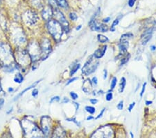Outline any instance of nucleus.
<instances>
[{
    "label": "nucleus",
    "mask_w": 156,
    "mask_h": 138,
    "mask_svg": "<svg viewBox=\"0 0 156 138\" xmlns=\"http://www.w3.org/2000/svg\"><path fill=\"white\" fill-rule=\"evenodd\" d=\"M47 28L50 34L56 42H60L63 34V28L56 20H49L47 24Z\"/></svg>",
    "instance_id": "f257e3e1"
},
{
    "label": "nucleus",
    "mask_w": 156,
    "mask_h": 138,
    "mask_svg": "<svg viewBox=\"0 0 156 138\" xmlns=\"http://www.w3.org/2000/svg\"><path fill=\"white\" fill-rule=\"evenodd\" d=\"M22 124L25 135L28 136V137H36L40 136V129L35 124V123L30 121V120L24 119L22 121Z\"/></svg>",
    "instance_id": "f03ea898"
},
{
    "label": "nucleus",
    "mask_w": 156,
    "mask_h": 138,
    "mask_svg": "<svg viewBox=\"0 0 156 138\" xmlns=\"http://www.w3.org/2000/svg\"><path fill=\"white\" fill-rule=\"evenodd\" d=\"M99 64V61H98V59L95 58L94 56H91L89 58L87 61L83 66L82 69V73L84 75L87 76L94 73L97 70L98 66Z\"/></svg>",
    "instance_id": "7ed1b4c3"
},
{
    "label": "nucleus",
    "mask_w": 156,
    "mask_h": 138,
    "mask_svg": "<svg viewBox=\"0 0 156 138\" xmlns=\"http://www.w3.org/2000/svg\"><path fill=\"white\" fill-rule=\"evenodd\" d=\"M12 53L9 46L7 44L0 43V61L4 63V66L12 63Z\"/></svg>",
    "instance_id": "20e7f679"
},
{
    "label": "nucleus",
    "mask_w": 156,
    "mask_h": 138,
    "mask_svg": "<svg viewBox=\"0 0 156 138\" xmlns=\"http://www.w3.org/2000/svg\"><path fill=\"white\" fill-rule=\"evenodd\" d=\"M27 52L31 60L33 61H38L41 56L40 46L35 42H32L29 44Z\"/></svg>",
    "instance_id": "39448f33"
},
{
    "label": "nucleus",
    "mask_w": 156,
    "mask_h": 138,
    "mask_svg": "<svg viewBox=\"0 0 156 138\" xmlns=\"http://www.w3.org/2000/svg\"><path fill=\"white\" fill-rule=\"evenodd\" d=\"M22 19L27 25H33L37 23L38 21L39 17L37 13L33 10H29L27 11L22 15Z\"/></svg>",
    "instance_id": "423d86ee"
},
{
    "label": "nucleus",
    "mask_w": 156,
    "mask_h": 138,
    "mask_svg": "<svg viewBox=\"0 0 156 138\" xmlns=\"http://www.w3.org/2000/svg\"><path fill=\"white\" fill-rule=\"evenodd\" d=\"M16 59L17 63L21 66H27L29 64L30 60L31 59L28 52L23 50H16Z\"/></svg>",
    "instance_id": "0eeeda50"
},
{
    "label": "nucleus",
    "mask_w": 156,
    "mask_h": 138,
    "mask_svg": "<svg viewBox=\"0 0 156 138\" xmlns=\"http://www.w3.org/2000/svg\"><path fill=\"white\" fill-rule=\"evenodd\" d=\"M53 15L56 17V19L62 25L63 30L66 32H69V23H68L65 17L64 16L63 13L58 9H53Z\"/></svg>",
    "instance_id": "6e6552de"
},
{
    "label": "nucleus",
    "mask_w": 156,
    "mask_h": 138,
    "mask_svg": "<svg viewBox=\"0 0 156 138\" xmlns=\"http://www.w3.org/2000/svg\"><path fill=\"white\" fill-rule=\"evenodd\" d=\"M40 48L42 59L45 60L48 57L51 50V43H50L49 40L47 39H43L40 44Z\"/></svg>",
    "instance_id": "1a4fd4ad"
},
{
    "label": "nucleus",
    "mask_w": 156,
    "mask_h": 138,
    "mask_svg": "<svg viewBox=\"0 0 156 138\" xmlns=\"http://www.w3.org/2000/svg\"><path fill=\"white\" fill-rule=\"evenodd\" d=\"M41 129L43 134L45 136H48L51 130V118L45 116L41 119Z\"/></svg>",
    "instance_id": "9d476101"
},
{
    "label": "nucleus",
    "mask_w": 156,
    "mask_h": 138,
    "mask_svg": "<svg viewBox=\"0 0 156 138\" xmlns=\"http://www.w3.org/2000/svg\"><path fill=\"white\" fill-rule=\"evenodd\" d=\"M89 25L92 31H98V32H107L108 31V27L107 25L98 23L96 20L90 21Z\"/></svg>",
    "instance_id": "9b49d317"
},
{
    "label": "nucleus",
    "mask_w": 156,
    "mask_h": 138,
    "mask_svg": "<svg viewBox=\"0 0 156 138\" xmlns=\"http://www.w3.org/2000/svg\"><path fill=\"white\" fill-rule=\"evenodd\" d=\"M154 30H155V28L154 27L149 28V29L146 30L142 34V45H147L148 42L151 39Z\"/></svg>",
    "instance_id": "f8f14e48"
},
{
    "label": "nucleus",
    "mask_w": 156,
    "mask_h": 138,
    "mask_svg": "<svg viewBox=\"0 0 156 138\" xmlns=\"http://www.w3.org/2000/svg\"><path fill=\"white\" fill-rule=\"evenodd\" d=\"M98 131L101 132V133H99V134H97V135H95L93 136H95V137H100L101 136V134H103V135H101V137H110L112 136V133H113V131H112V130L110 128H108V127H105V126H103L101 128H99V129L97 130ZM92 136V137H93Z\"/></svg>",
    "instance_id": "ddd939ff"
},
{
    "label": "nucleus",
    "mask_w": 156,
    "mask_h": 138,
    "mask_svg": "<svg viewBox=\"0 0 156 138\" xmlns=\"http://www.w3.org/2000/svg\"><path fill=\"white\" fill-rule=\"evenodd\" d=\"M13 41L18 45H21L26 42V37L23 31H20V32H16L13 37Z\"/></svg>",
    "instance_id": "4468645a"
},
{
    "label": "nucleus",
    "mask_w": 156,
    "mask_h": 138,
    "mask_svg": "<svg viewBox=\"0 0 156 138\" xmlns=\"http://www.w3.org/2000/svg\"><path fill=\"white\" fill-rule=\"evenodd\" d=\"M53 15V10L51 7H45L42 12V16L45 20H49Z\"/></svg>",
    "instance_id": "2eb2a0df"
},
{
    "label": "nucleus",
    "mask_w": 156,
    "mask_h": 138,
    "mask_svg": "<svg viewBox=\"0 0 156 138\" xmlns=\"http://www.w3.org/2000/svg\"><path fill=\"white\" fill-rule=\"evenodd\" d=\"M107 47H108L107 45H103L102 46V47H99V49H97V50L95 52L93 56L98 59H101V58L103 57L104 55H105V52L107 50Z\"/></svg>",
    "instance_id": "dca6fc26"
},
{
    "label": "nucleus",
    "mask_w": 156,
    "mask_h": 138,
    "mask_svg": "<svg viewBox=\"0 0 156 138\" xmlns=\"http://www.w3.org/2000/svg\"><path fill=\"white\" fill-rule=\"evenodd\" d=\"M92 89V83L89 79L86 80L83 83V91L86 93H90Z\"/></svg>",
    "instance_id": "f3484780"
},
{
    "label": "nucleus",
    "mask_w": 156,
    "mask_h": 138,
    "mask_svg": "<svg viewBox=\"0 0 156 138\" xmlns=\"http://www.w3.org/2000/svg\"><path fill=\"white\" fill-rule=\"evenodd\" d=\"M129 41H120V43L119 44V48L121 51V53H126L128 48H129Z\"/></svg>",
    "instance_id": "a211bd4d"
},
{
    "label": "nucleus",
    "mask_w": 156,
    "mask_h": 138,
    "mask_svg": "<svg viewBox=\"0 0 156 138\" xmlns=\"http://www.w3.org/2000/svg\"><path fill=\"white\" fill-rule=\"evenodd\" d=\"M63 129L61 127H58L55 130V132L54 133H53V137H65V131L63 132H61V133H60L61 131H63Z\"/></svg>",
    "instance_id": "6ab92c4d"
},
{
    "label": "nucleus",
    "mask_w": 156,
    "mask_h": 138,
    "mask_svg": "<svg viewBox=\"0 0 156 138\" xmlns=\"http://www.w3.org/2000/svg\"><path fill=\"white\" fill-rule=\"evenodd\" d=\"M126 85V80L125 77H122V78L121 79V82H120V84H119V91L120 93H122V92L124 91Z\"/></svg>",
    "instance_id": "aec40b11"
},
{
    "label": "nucleus",
    "mask_w": 156,
    "mask_h": 138,
    "mask_svg": "<svg viewBox=\"0 0 156 138\" xmlns=\"http://www.w3.org/2000/svg\"><path fill=\"white\" fill-rule=\"evenodd\" d=\"M57 4L60 6L62 8L64 9H67L68 8V4L67 0H56Z\"/></svg>",
    "instance_id": "412c9836"
},
{
    "label": "nucleus",
    "mask_w": 156,
    "mask_h": 138,
    "mask_svg": "<svg viewBox=\"0 0 156 138\" xmlns=\"http://www.w3.org/2000/svg\"><path fill=\"white\" fill-rule=\"evenodd\" d=\"M133 37V34L132 33H127L124 34L121 37V39H120V41H129V39H132Z\"/></svg>",
    "instance_id": "4be33fe9"
},
{
    "label": "nucleus",
    "mask_w": 156,
    "mask_h": 138,
    "mask_svg": "<svg viewBox=\"0 0 156 138\" xmlns=\"http://www.w3.org/2000/svg\"><path fill=\"white\" fill-rule=\"evenodd\" d=\"M97 37H98V40H99V41L100 42V43H108V42H109L108 38L103 34H99L97 36Z\"/></svg>",
    "instance_id": "5701e85b"
},
{
    "label": "nucleus",
    "mask_w": 156,
    "mask_h": 138,
    "mask_svg": "<svg viewBox=\"0 0 156 138\" xmlns=\"http://www.w3.org/2000/svg\"><path fill=\"white\" fill-rule=\"evenodd\" d=\"M32 4L36 9H42L43 8V4L40 0H32Z\"/></svg>",
    "instance_id": "b1692460"
},
{
    "label": "nucleus",
    "mask_w": 156,
    "mask_h": 138,
    "mask_svg": "<svg viewBox=\"0 0 156 138\" xmlns=\"http://www.w3.org/2000/svg\"><path fill=\"white\" fill-rule=\"evenodd\" d=\"M14 81L17 83H21L23 81V76L20 73H17L14 78Z\"/></svg>",
    "instance_id": "393cba45"
},
{
    "label": "nucleus",
    "mask_w": 156,
    "mask_h": 138,
    "mask_svg": "<svg viewBox=\"0 0 156 138\" xmlns=\"http://www.w3.org/2000/svg\"><path fill=\"white\" fill-rule=\"evenodd\" d=\"M119 18H116L115 20L113 21V24H112L111 25V28H110V31H113V32H114V31H115V27L117 26L118 24H119Z\"/></svg>",
    "instance_id": "a878e982"
},
{
    "label": "nucleus",
    "mask_w": 156,
    "mask_h": 138,
    "mask_svg": "<svg viewBox=\"0 0 156 138\" xmlns=\"http://www.w3.org/2000/svg\"><path fill=\"white\" fill-rule=\"evenodd\" d=\"M80 67H81V65H80V64H76L74 66H73L71 72H70V75L72 76L76 72H77L78 70L80 69Z\"/></svg>",
    "instance_id": "bb28decb"
},
{
    "label": "nucleus",
    "mask_w": 156,
    "mask_h": 138,
    "mask_svg": "<svg viewBox=\"0 0 156 138\" xmlns=\"http://www.w3.org/2000/svg\"><path fill=\"white\" fill-rule=\"evenodd\" d=\"M85 110L90 115H94L96 112V109L94 107H92V106H86Z\"/></svg>",
    "instance_id": "cd10ccee"
},
{
    "label": "nucleus",
    "mask_w": 156,
    "mask_h": 138,
    "mask_svg": "<svg viewBox=\"0 0 156 138\" xmlns=\"http://www.w3.org/2000/svg\"><path fill=\"white\" fill-rule=\"evenodd\" d=\"M40 81H36V82H35V83H34V84H33V85H32L31 86H30V87H28V88H27V89H25V90H24V91H22V93H20V94H19V96H17V98H18V97H20V96H22V95L24 94V93H25V92H26V91H29V89H31V88H33V87H35V85H37V84H38V83Z\"/></svg>",
    "instance_id": "c85d7f7f"
},
{
    "label": "nucleus",
    "mask_w": 156,
    "mask_h": 138,
    "mask_svg": "<svg viewBox=\"0 0 156 138\" xmlns=\"http://www.w3.org/2000/svg\"><path fill=\"white\" fill-rule=\"evenodd\" d=\"M130 58H131V55H129H129H127L124 58H123L121 61V64H120V66H123L124 64H126L128 61H129Z\"/></svg>",
    "instance_id": "c756f323"
},
{
    "label": "nucleus",
    "mask_w": 156,
    "mask_h": 138,
    "mask_svg": "<svg viewBox=\"0 0 156 138\" xmlns=\"http://www.w3.org/2000/svg\"><path fill=\"white\" fill-rule=\"evenodd\" d=\"M117 77H114L113 80H112V81H111V85H110L111 90H113L114 89H115V87H116V85H117Z\"/></svg>",
    "instance_id": "7c9ffc66"
},
{
    "label": "nucleus",
    "mask_w": 156,
    "mask_h": 138,
    "mask_svg": "<svg viewBox=\"0 0 156 138\" xmlns=\"http://www.w3.org/2000/svg\"><path fill=\"white\" fill-rule=\"evenodd\" d=\"M113 93L110 91H108L107 93L106 96H105V99H106L107 101H112V99H113Z\"/></svg>",
    "instance_id": "2f4dec72"
},
{
    "label": "nucleus",
    "mask_w": 156,
    "mask_h": 138,
    "mask_svg": "<svg viewBox=\"0 0 156 138\" xmlns=\"http://www.w3.org/2000/svg\"><path fill=\"white\" fill-rule=\"evenodd\" d=\"M69 18H70L73 21H76L78 18V16L77 15V13H71L69 14Z\"/></svg>",
    "instance_id": "473e14b6"
},
{
    "label": "nucleus",
    "mask_w": 156,
    "mask_h": 138,
    "mask_svg": "<svg viewBox=\"0 0 156 138\" xmlns=\"http://www.w3.org/2000/svg\"><path fill=\"white\" fill-rule=\"evenodd\" d=\"M117 107L118 110H122L123 108H124V101H120L119 103H118Z\"/></svg>",
    "instance_id": "72a5a7b5"
},
{
    "label": "nucleus",
    "mask_w": 156,
    "mask_h": 138,
    "mask_svg": "<svg viewBox=\"0 0 156 138\" xmlns=\"http://www.w3.org/2000/svg\"><path fill=\"white\" fill-rule=\"evenodd\" d=\"M146 86H147V83H144L143 84L142 88V91H141V93H140V96L141 97H142L144 93L145 90H146Z\"/></svg>",
    "instance_id": "f704fd0d"
},
{
    "label": "nucleus",
    "mask_w": 156,
    "mask_h": 138,
    "mask_svg": "<svg viewBox=\"0 0 156 138\" xmlns=\"http://www.w3.org/2000/svg\"><path fill=\"white\" fill-rule=\"evenodd\" d=\"M70 96H71V97L72 98L73 100H77L78 99V97H79L78 94H77V93H76L75 92H74V91L70 92Z\"/></svg>",
    "instance_id": "c9c22d12"
},
{
    "label": "nucleus",
    "mask_w": 156,
    "mask_h": 138,
    "mask_svg": "<svg viewBox=\"0 0 156 138\" xmlns=\"http://www.w3.org/2000/svg\"><path fill=\"white\" fill-rule=\"evenodd\" d=\"M136 2V0H129L128 1V4L130 7H133Z\"/></svg>",
    "instance_id": "e433bc0d"
},
{
    "label": "nucleus",
    "mask_w": 156,
    "mask_h": 138,
    "mask_svg": "<svg viewBox=\"0 0 156 138\" xmlns=\"http://www.w3.org/2000/svg\"><path fill=\"white\" fill-rule=\"evenodd\" d=\"M60 101L59 96H54V97L51 98V100H50L49 103H53V102H54V101Z\"/></svg>",
    "instance_id": "4c0bfd02"
},
{
    "label": "nucleus",
    "mask_w": 156,
    "mask_h": 138,
    "mask_svg": "<svg viewBox=\"0 0 156 138\" xmlns=\"http://www.w3.org/2000/svg\"><path fill=\"white\" fill-rule=\"evenodd\" d=\"M105 110H106V109H105V108H103V110H101V113H100V114H99V115H98V116H97V117L95 118V119H100V118H101V117H102V116H103V115L104 112H105Z\"/></svg>",
    "instance_id": "58836bf2"
},
{
    "label": "nucleus",
    "mask_w": 156,
    "mask_h": 138,
    "mask_svg": "<svg viewBox=\"0 0 156 138\" xmlns=\"http://www.w3.org/2000/svg\"><path fill=\"white\" fill-rule=\"evenodd\" d=\"M4 95H5V93H4V91H3L2 88H1V83H0V99H3L2 97H3Z\"/></svg>",
    "instance_id": "ea45409f"
},
{
    "label": "nucleus",
    "mask_w": 156,
    "mask_h": 138,
    "mask_svg": "<svg viewBox=\"0 0 156 138\" xmlns=\"http://www.w3.org/2000/svg\"><path fill=\"white\" fill-rule=\"evenodd\" d=\"M135 102H133V103H132L131 104H130V105H129V111L130 112H131L132 111V110L133 109V107H135Z\"/></svg>",
    "instance_id": "a19ab883"
},
{
    "label": "nucleus",
    "mask_w": 156,
    "mask_h": 138,
    "mask_svg": "<svg viewBox=\"0 0 156 138\" xmlns=\"http://www.w3.org/2000/svg\"><path fill=\"white\" fill-rule=\"evenodd\" d=\"M92 83L93 84V85H97L98 84V80H97V77H93L92 79Z\"/></svg>",
    "instance_id": "79ce46f5"
},
{
    "label": "nucleus",
    "mask_w": 156,
    "mask_h": 138,
    "mask_svg": "<svg viewBox=\"0 0 156 138\" xmlns=\"http://www.w3.org/2000/svg\"><path fill=\"white\" fill-rule=\"evenodd\" d=\"M38 94V90L36 89H34L33 92H32V96H33V97H36Z\"/></svg>",
    "instance_id": "37998d69"
},
{
    "label": "nucleus",
    "mask_w": 156,
    "mask_h": 138,
    "mask_svg": "<svg viewBox=\"0 0 156 138\" xmlns=\"http://www.w3.org/2000/svg\"><path fill=\"white\" fill-rule=\"evenodd\" d=\"M78 78H77V77H73V78L72 79H71V80H69V81H68V83H67V85H69V84H70V83H73V82H74L75 80H77Z\"/></svg>",
    "instance_id": "c03bdc74"
},
{
    "label": "nucleus",
    "mask_w": 156,
    "mask_h": 138,
    "mask_svg": "<svg viewBox=\"0 0 156 138\" xmlns=\"http://www.w3.org/2000/svg\"><path fill=\"white\" fill-rule=\"evenodd\" d=\"M90 103L92 104V105H95V104H97L98 103V100L96 99H90Z\"/></svg>",
    "instance_id": "a18cd8bd"
},
{
    "label": "nucleus",
    "mask_w": 156,
    "mask_h": 138,
    "mask_svg": "<svg viewBox=\"0 0 156 138\" xmlns=\"http://www.w3.org/2000/svg\"><path fill=\"white\" fill-rule=\"evenodd\" d=\"M67 120L68 121H73V122H74V123H76V124L80 126L79 122H78V121H76V119H67Z\"/></svg>",
    "instance_id": "49530a36"
},
{
    "label": "nucleus",
    "mask_w": 156,
    "mask_h": 138,
    "mask_svg": "<svg viewBox=\"0 0 156 138\" xmlns=\"http://www.w3.org/2000/svg\"><path fill=\"white\" fill-rule=\"evenodd\" d=\"M110 20V18L108 17V18H104L103 20V22L104 23H109Z\"/></svg>",
    "instance_id": "de8ad7c7"
},
{
    "label": "nucleus",
    "mask_w": 156,
    "mask_h": 138,
    "mask_svg": "<svg viewBox=\"0 0 156 138\" xmlns=\"http://www.w3.org/2000/svg\"><path fill=\"white\" fill-rule=\"evenodd\" d=\"M103 79L105 80V79H106L107 78V75H108V72H107V70H104V71H103Z\"/></svg>",
    "instance_id": "09e8293b"
},
{
    "label": "nucleus",
    "mask_w": 156,
    "mask_h": 138,
    "mask_svg": "<svg viewBox=\"0 0 156 138\" xmlns=\"http://www.w3.org/2000/svg\"><path fill=\"white\" fill-rule=\"evenodd\" d=\"M69 99H67V98H64L63 99V103H68V102H69Z\"/></svg>",
    "instance_id": "8fccbe9b"
},
{
    "label": "nucleus",
    "mask_w": 156,
    "mask_h": 138,
    "mask_svg": "<svg viewBox=\"0 0 156 138\" xmlns=\"http://www.w3.org/2000/svg\"><path fill=\"white\" fill-rule=\"evenodd\" d=\"M151 51H155L156 50V46L155 45H151Z\"/></svg>",
    "instance_id": "3c124183"
},
{
    "label": "nucleus",
    "mask_w": 156,
    "mask_h": 138,
    "mask_svg": "<svg viewBox=\"0 0 156 138\" xmlns=\"http://www.w3.org/2000/svg\"><path fill=\"white\" fill-rule=\"evenodd\" d=\"M146 105H151V104L152 103H153V101H146Z\"/></svg>",
    "instance_id": "603ef678"
},
{
    "label": "nucleus",
    "mask_w": 156,
    "mask_h": 138,
    "mask_svg": "<svg viewBox=\"0 0 156 138\" xmlns=\"http://www.w3.org/2000/svg\"><path fill=\"white\" fill-rule=\"evenodd\" d=\"M94 119H95V118H94L92 116H89V117H87V121H90V120H92Z\"/></svg>",
    "instance_id": "864d4df0"
},
{
    "label": "nucleus",
    "mask_w": 156,
    "mask_h": 138,
    "mask_svg": "<svg viewBox=\"0 0 156 138\" xmlns=\"http://www.w3.org/2000/svg\"><path fill=\"white\" fill-rule=\"evenodd\" d=\"M74 104H75L76 107H77V110H79V103H74Z\"/></svg>",
    "instance_id": "5fc2aeb1"
},
{
    "label": "nucleus",
    "mask_w": 156,
    "mask_h": 138,
    "mask_svg": "<svg viewBox=\"0 0 156 138\" xmlns=\"http://www.w3.org/2000/svg\"><path fill=\"white\" fill-rule=\"evenodd\" d=\"M81 27H82L81 25H79V27H77V28H76V29H77V30H80V29H81Z\"/></svg>",
    "instance_id": "6e6d98bb"
},
{
    "label": "nucleus",
    "mask_w": 156,
    "mask_h": 138,
    "mask_svg": "<svg viewBox=\"0 0 156 138\" xmlns=\"http://www.w3.org/2000/svg\"><path fill=\"white\" fill-rule=\"evenodd\" d=\"M13 88H9V91H13Z\"/></svg>",
    "instance_id": "4d7b16f0"
},
{
    "label": "nucleus",
    "mask_w": 156,
    "mask_h": 138,
    "mask_svg": "<svg viewBox=\"0 0 156 138\" xmlns=\"http://www.w3.org/2000/svg\"><path fill=\"white\" fill-rule=\"evenodd\" d=\"M131 135L132 137H134V135H133V133H131Z\"/></svg>",
    "instance_id": "13d9d810"
}]
</instances>
